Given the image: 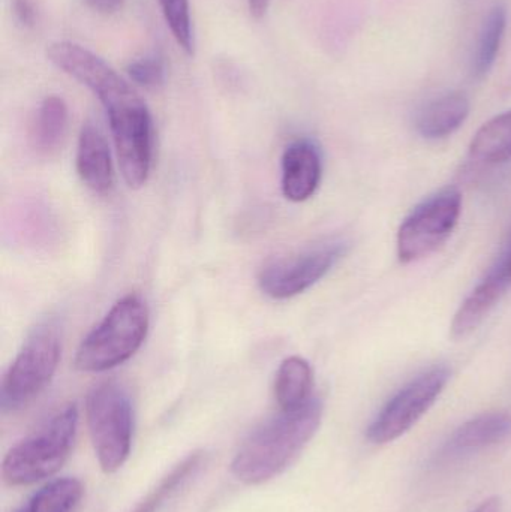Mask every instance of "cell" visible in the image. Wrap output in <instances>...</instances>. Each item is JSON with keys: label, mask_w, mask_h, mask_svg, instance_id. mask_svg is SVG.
<instances>
[{"label": "cell", "mask_w": 511, "mask_h": 512, "mask_svg": "<svg viewBox=\"0 0 511 512\" xmlns=\"http://www.w3.org/2000/svg\"><path fill=\"white\" fill-rule=\"evenodd\" d=\"M83 493V484L75 478H57L41 487L15 512H75Z\"/></svg>", "instance_id": "19"}, {"label": "cell", "mask_w": 511, "mask_h": 512, "mask_svg": "<svg viewBox=\"0 0 511 512\" xmlns=\"http://www.w3.org/2000/svg\"><path fill=\"white\" fill-rule=\"evenodd\" d=\"M87 3L99 14H113L122 8L123 0H87Z\"/></svg>", "instance_id": "24"}, {"label": "cell", "mask_w": 511, "mask_h": 512, "mask_svg": "<svg viewBox=\"0 0 511 512\" xmlns=\"http://www.w3.org/2000/svg\"><path fill=\"white\" fill-rule=\"evenodd\" d=\"M507 27V11L503 5L494 6L489 11L488 17L483 21L480 30L479 41H477L476 53L471 63V74L476 80H482L495 65L498 53H500L501 42Z\"/></svg>", "instance_id": "18"}, {"label": "cell", "mask_w": 511, "mask_h": 512, "mask_svg": "<svg viewBox=\"0 0 511 512\" xmlns=\"http://www.w3.org/2000/svg\"><path fill=\"white\" fill-rule=\"evenodd\" d=\"M323 174L321 153L314 141H293L282 155V192L287 200L303 203L317 192Z\"/></svg>", "instance_id": "11"}, {"label": "cell", "mask_w": 511, "mask_h": 512, "mask_svg": "<svg viewBox=\"0 0 511 512\" xmlns=\"http://www.w3.org/2000/svg\"><path fill=\"white\" fill-rule=\"evenodd\" d=\"M204 460L203 451H195L188 457L177 463L161 481L153 487L143 501L138 502L137 507L131 512H159L161 508L188 483L189 478L194 477L195 472L201 468Z\"/></svg>", "instance_id": "20"}, {"label": "cell", "mask_w": 511, "mask_h": 512, "mask_svg": "<svg viewBox=\"0 0 511 512\" xmlns=\"http://www.w3.org/2000/svg\"><path fill=\"white\" fill-rule=\"evenodd\" d=\"M77 427V406H63L9 450L3 459V480L9 486H29L56 474L71 454Z\"/></svg>", "instance_id": "4"}, {"label": "cell", "mask_w": 511, "mask_h": 512, "mask_svg": "<svg viewBox=\"0 0 511 512\" xmlns=\"http://www.w3.org/2000/svg\"><path fill=\"white\" fill-rule=\"evenodd\" d=\"M461 212L462 195L456 188L441 189L419 204L399 228V261L410 264L434 254L452 236Z\"/></svg>", "instance_id": "8"}, {"label": "cell", "mask_w": 511, "mask_h": 512, "mask_svg": "<svg viewBox=\"0 0 511 512\" xmlns=\"http://www.w3.org/2000/svg\"><path fill=\"white\" fill-rule=\"evenodd\" d=\"M69 110L60 96H47L30 123V144L39 155L50 156L60 149L68 131Z\"/></svg>", "instance_id": "15"}, {"label": "cell", "mask_w": 511, "mask_h": 512, "mask_svg": "<svg viewBox=\"0 0 511 512\" xmlns=\"http://www.w3.org/2000/svg\"><path fill=\"white\" fill-rule=\"evenodd\" d=\"M77 173L81 182L95 194H110L114 186V167L111 150L101 129L86 122L78 137Z\"/></svg>", "instance_id": "12"}, {"label": "cell", "mask_w": 511, "mask_h": 512, "mask_svg": "<svg viewBox=\"0 0 511 512\" xmlns=\"http://www.w3.org/2000/svg\"><path fill=\"white\" fill-rule=\"evenodd\" d=\"M314 373L305 358L288 357L279 366L275 379V397L281 411L302 408L312 399Z\"/></svg>", "instance_id": "16"}, {"label": "cell", "mask_w": 511, "mask_h": 512, "mask_svg": "<svg viewBox=\"0 0 511 512\" xmlns=\"http://www.w3.org/2000/svg\"><path fill=\"white\" fill-rule=\"evenodd\" d=\"M450 379L444 366L432 367L401 388L366 430L372 444H387L407 433L437 402Z\"/></svg>", "instance_id": "9"}, {"label": "cell", "mask_w": 511, "mask_h": 512, "mask_svg": "<svg viewBox=\"0 0 511 512\" xmlns=\"http://www.w3.org/2000/svg\"><path fill=\"white\" fill-rule=\"evenodd\" d=\"M249 11L255 18H261L269 9L270 0H248Z\"/></svg>", "instance_id": "25"}, {"label": "cell", "mask_w": 511, "mask_h": 512, "mask_svg": "<svg viewBox=\"0 0 511 512\" xmlns=\"http://www.w3.org/2000/svg\"><path fill=\"white\" fill-rule=\"evenodd\" d=\"M511 286V230L488 273L465 298L452 322V337L467 339L483 324Z\"/></svg>", "instance_id": "10"}, {"label": "cell", "mask_w": 511, "mask_h": 512, "mask_svg": "<svg viewBox=\"0 0 511 512\" xmlns=\"http://www.w3.org/2000/svg\"><path fill=\"white\" fill-rule=\"evenodd\" d=\"M60 354L62 343L57 328L51 324L35 328L3 376L0 388L3 411H20L32 403L56 375Z\"/></svg>", "instance_id": "6"}, {"label": "cell", "mask_w": 511, "mask_h": 512, "mask_svg": "<svg viewBox=\"0 0 511 512\" xmlns=\"http://www.w3.org/2000/svg\"><path fill=\"white\" fill-rule=\"evenodd\" d=\"M129 78L137 86L147 90L159 89L165 83V62L158 54L137 57L126 68Z\"/></svg>", "instance_id": "22"}, {"label": "cell", "mask_w": 511, "mask_h": 512, "mask_svg": "<svg viewBox=\"0 0 511 512\" xmlns=\"http://www.w3.org/2000/svg\"><path fill=\"white\" fill-rule=\"evenodd\" d=\"M47 57L99 99L110 122L123 179L129 188H141L149 179L153 155L152 117L143 99L116 69L81 45L53 42Z\"/></svg>", "instance_id": "1"}, {"label": "cell", "mask_w": 511, "mask_h": 512, "mask_svg": "<svg viewBox=\"0 0 511 512\" xmlns=\"http://www.w3.org/2000/svg\"><path fill=\"white\" fill-rule=\"evenodd\" d=\"M470 155L482 164L511 161V110L489 120L477 131L470 144Z\"/></svg>", "instance_id": "17"}, {"label": "cell", "mask_w": 511, "mask_h": 512, "mask_svg": "<svg viewBox=\"0 0 511 512\" xmlns=\"http://www.w3.org/2000/svg\"><path fill=\"white\" fill-rule=\"evenodd\" d=\"M321 417L323 403L317 397L293 411L279 409L243 441L231 463L234 477L245 484H261L281 474L317 433Z\"/></svg>", "instance_id": "2"}, {"label": "cell", "mask_w": 511, "mask_h": 512, "mask_svg": "<svg viewBox=\"0 0 511 512\" xmlns=\"http://www.w3.org/2000/svg\"><path fill=\"white\" fill-rule=\"evenodd\" d=\"M344 239L326 240L297 254L272 259L261 268L258 285L273 300H288L320 282L348 252Z\"/></svg>", "instance_id": "7"}, {"label": "cell", "mask_w": 511, "mask_h": 512, "mask_svg": "<svg viewBox=\"0 0 511 512\" xmlns=\"http://www.w3.org/2000/svg\"><path fill=\"white\" fill-rule=\"evenodd\" d=\"M159 5L177 44L186 54H194V30L189 0H159Z\"/></svg>", "instance_id": "21"}, {"label": "cell", "mask_w": 511, "mask_h": 512, "mask_svg": "<svg viewBox=\"0 0 511 512\" xmlns=\"http://www.w3.org/2000/svg\"><path fill=\"white\" fill-rule=\"evenodd\" d=\"M470 99L461 92L446 93L426 104L416 117V129L426 140L455 134L470 116Z\"/></svg>", "instance_id": "14"}, {"label": "cell", "mask_w": 511, "mask_h": 512, "mask_svg": "<svg viewBox=\"0 0 511 512\" xmlns=\"http://www.w3.org/2000/svg\"><path fill=\"white\" fill-rule=\"evenodd\" d=\"M511 436V415L491 412L462 424L441 448V459H459L500 444Z\"/></svg>", "instance_id": "13"}, {"label": "cell", "mask_w": 511, "mask_h": 512, "mask_svg": "<svg viewBox=\"0 0 511 512\" xmlns=\"http://www.w3.org/2000/svg\"><path fill=\"white\" fill-rule=\"evenodd\" d=\"M149 325V307L140 295L120 298L78 346L75 367L101 373L126 363L143 345Z\"/></svg>", "instance_id": "3"}, {"label": "cell", "mask_w": 511, "mask_h": 512, "mask_svg": "<svg viewBox=\"0 0 511 512\" xmlns=\"http://www.w3.org/2000/svg\"><path fill=\"white\" fill-rule=\"evenodd\" d=\"M86 420L102 471H119L131 453L134 433V411L128 391L113 381L96 385L87 396Z\"/></svg>", "instance_id": "5"}, {"label": "cell", "mask_w": 511, "mask_h": 512, "mask_svg": "<svg viewBox=\"0 0 511 512\" xmlns=\"http://www.w3.org/2000/svg\"><path fill=\"white\" fill-rule=\"evenodd\" d=\"M12 12L23 29H33L38 23V8L33 0H12Z\"/></svg>", "instance_id": "23"}]
</instances>
